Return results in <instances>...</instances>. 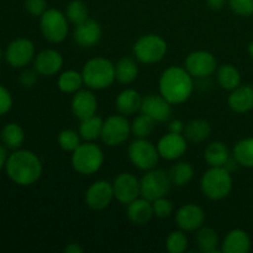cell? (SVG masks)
<instances>
[{
  "mask_svg": "<svg viewBox=\"0 0 253 253\" xmlns=\"http://www.w3.org/2000/svg\"><path fill=\"white\" fill-rule=\"evenodd\" d=\"M158 88L163 98L172 105H178L189 100L194 90V82L184 67L170 66L161 74Z\"/></svg>",
  "mask_w": 253,
  "mask_h": 253,
  "instance_id": "cell-1",
  "label": "cell"
},
{
  "mask_svg": "<svg viewBox=\"0 0 253 253\" xmlns=\"http://www.w3.org/2000/svg\"><path fill=\"white\" fill-rule=\"evenodd\" d=\"M6 174L19 185H32L41 178L42 163L36 153L29 150H15L7 157Z\"/></svg>",
  "mask_w": 253,
  "mask_h": 253,
  "instance_id": "cell-2",
  "label": "cell"
},
{
  "mask_svg": "<svg viewBox=\"0 0 253 253\" xmlns=\"http://www.w3.org/2000/svg\"><path fill=\"white\" fill-rule=\"evenodd\" d=\"M84 84L91 90H104L116 81L115 64L104 57L91 58L84 64L83 71Z\"/></svg>",
  "mask_w": 253,
  "mask_h": 253,
  "instance_id": "cell-3",
  "label": "cell"
},
{
  "mask_svg": "<svg viewBox=\"0 0 253 253\" xmlns=\"http://www.w3.org/2000/svg\"><path fill=\"white\" fill-rule=\"evenodd\" d=\"M232 175L225 167H210L200 179V189L210 200H221L231 193Z\"/></svg>",
  "mask_w": 253,
  "mask_h": 253,
  "instance_id": "cell-4",
  "label": "cell"
},
{
  "mask_svg": "<svg viewBox=\"0 0 253 253\" xmlns=\"http://www.w3.org/2000/svg\"><path fill=\"white\" fill-rule=\"evenodd\" d=\"M104 152L96 143H81L74 152H72V166L77 173L82 175H90L100 170L104 165Z\"/></svg>",
  "mask_w": 253,
  "mask_h": 253,
  "instance_id": "cell-5",
  "label": "cell"
},
{
  "mask_svg": "<svg viewBox=\"0 0 253 253\" xmlns=\"http://www.w3.org/2000/svg\"><path fill=\"white\" fill-rule=\"evenodd\" d=\"M168 46L162 36L147 34L141 36L133 43L132 52L135 58L143 64H155L162 61L167 54Z\"/></svg>",
  "mask_w": 253,
  "mask_h": 253,
  "instance_id": "cell-6",
  "label": "cell"
},
{
  "mask_svg": "<svg viewBox=\"0 0 253 253\" xmlns=\"http://www.w3.org/2000/svg\"><path fill=\"white\" fill-rule=\"evenodd\" d=\"M69 21L66 14L61 10L49 7L40 16L41 32L47 41L52 43H61L68 36Z\"/></svg>",
  "mask_w": 253,
  "mask_h": 253,
  "instance_id": "cell-7",
  "label": "cell"
},
{
  "mask_svg": "<svg viewBox=\"0 0 253 253\" xmlns=\"http://www.w3.org/2000/svg\"><path fill=\"white\" fill-rule=\"evenodd\" d=\"M128 158L136 168L141 170H150L156 168L160 161L157 146L147 138H136L128 146Z\"/></svg>",
  "mask_w": 253,
  "mask_h": 253,
  "instance_id": "cell-8",
  "label": "cell"
},
{
  "mask_svg": "<svg viewBox=\"0 0 253 253\" xmlns=\"http://www.w3.org/2000/svg\"><path fill=\"white\" fill-rule=\"evenodd\" d=\"M131 133V124L125 115H111L103 123L100 140L109 147H118L126 142Z\"/></svg>",
  "mask_w": 253,
  "mask_h": 253,
  "instance_id": "cell-9",
  "label": "cell"
},
{
  "mask_svg": "<svg viewBox=\"0 0 253 253\" xmlns=\"http://www.w3.org/2000/svg\"><path fill=\"white\" fill-rule=\"evenodd\" d=\"M140 182L141 197L146 198L150 202H153L161 197H166L172 185L168 173L158 168L146 170V174Z\"/></svg>",
  "mask_w": 253,
  "mask_h": 253,
  "instance_id": "cell-10",
  "label": "cell"
},
{
  "mask_svg": "<svg viewBox=\"0 0 253 253\" xmlns=\"http://www.w3.org/2000/svg\"><path fill=\"white\" fill-rule=\"evenodd\" d=\"M184 68L193 78L205 79L216 72L217 62L211 52L198 49L188 54L184 61Z\"/></svg>",
  "mask_w": 253,
  "mask_h": 253,
  "instance_id": "cell-11",
  "label": "cell"
},
{
  "mask_svg": "<svg viewBox=\"0 0 253 253\" xmlns=\"http://www.w3.org/2000/svg\"><path fill=\"white\" fill-rule=\"evenodd\" d=\"M36 56L35 44L31 40L19 37L7 44L5 49V61L14 68H22L34 61Z\"/></svg>",
  "mask_w": 253,
  "mask_h": 253,
  "instance_id": "cell-12",
  "label": "cell"
},
{
  "mask_svg": "<svg viewBox=\"0 0 253 253\" xmlns=\"http://www.w3.org/2000/svg\"><path fill=\"white\" fill-rule=\"evenodd\" d=\"M114 198L121 204H130L141 197V182L132 173L123 172L115 177L113 182Z\"/></svg>",
  "mask_w": 253,
  "mask_h": 253,
  "instance_id": "cell-13",
  "label": "cell"
},
{
  "mask_svg": "<svg viewBox=\"0 0 253 253\" xmlns=\"http://www.w3.org/2000/svg\"><path fill=\"white\" fill-rule=\"evenodd\" d=\"M85 204L93 210H104L110 205L111 200L114 199L113 183L105 179L95 180L90 187L86 189Z\"/></svg>",
  "mask_w": 253,
  "mask_h": 253,
  "instance_id": "cell-14",
  "label": "cell"
},
{
  "mask_svg": "<svg viewBox=\"0 0 253 253\" xmlns=\"http://www.w3.org/2000/svg\"><path fill=\"white\" fill-rule=\"evenodd\" d=\"M188 148V141L183 133L168 132L160 138L157 150L160 157L166 161H177L184 156Z\"/></svg>",
  "mask_w": 253,
  "mask_h": 253,
  "instance_id": "cell-15",
  "label": "cell"
},
{
  "mask_svg": "<svg viewBox=\"0 0 253 253\" xmlns=\"http://www.w3.org/2000/svg\"><path fill=\"white\" fill-rule=\"evenodd\" d=\"M205 211L197 204L182 205L175 212V224L180 230L185 232L197 231L204 225Z\"/></svg>",
  "mask_w": 253,
  "mask_h": 253,
  "instance_id": "cell-16",
  "label": "cell"
},
{
  "mask_svg": "<svg viewBox=\"0 0 253 253\" xmlns=\"http://www.w3.org/2000/svg\"><path fill=\"white\" fill-rule=\"evenodd\" d=\"M141 113L146 114L152 118L156 123H166L172 116V104L163 98L162 95L157 94H150V95L142 98L141 104Z\"/></svg>",
  "mask_w": 253,
  "mask_h": 253,
  "instance_id": "cell-17",
  "label": "cell"
},
{
  "mask_svg": "<svg viewBox=\"0 0 253 253\" xmlns=\"http://www.w3.org/2000/svg\"><path fill=\"white\" fill-rule=\"evenodd\" d=\"M103 36V30L96 20L89 17L82 24L77 25L73 32V39L76 43L82 48H91L96 46Z\"/></svg>",
  "mask_w": 253,
  "mask_h": 253,
  "instance_id": "cell-18",
  "label": "cell"
},
{
  "mask_svg": "<svg viewBox=\"0 0 253 253\" xmlns=\"http://www.w3.org/2000/svg\"><path fill=\"white\" fill-rule=\"evenodd\" d=\"M63 67V57L57 49H43L34 58V68L40 76H56Z\"/></svg>",
  "mask_w": 253,
  "mask_h": 253,
  "instance_id": "cell-19",
  "label": "cell"
},
{
  "mask_svg": "<svg viewBox=\"0 0 253 253\" xmlns=\"http://www.w3.org/2000/svg\"><path fill=\"white\" fill-rule=\"evenodd\" d=\"M71 108L74 116L79 120H83L95 115L98 110V100L91 89H81L73 94Z\"/></svg>",
  "mask_w": 253,
  "mask_h": 253,
  "instance_id": "cell-20",
  "label": "cell"
},
{
  "mask_svg": "<svg viewBox=\"0 0 253 253\" xmlns=\"http://www.w3.org/2000/svg\"><path fill=\"white\" fill-rule=\"evenodd\" d=\"M227 104L235 113L245 114L253 110V86L239 85L230 91Z\"/></svg>",
  "mask_w": 253,
  "mask_h": 253,
  "instance_id": "cell-21",
  "label": "cell"
},
{
  "mask_svg": "<svg viewBox=\"0 0 253 253\" xmlns=\"http://www.w3.org/2000/svg\"><path fill=\"white\" fill-rule=\"evenodd\" d=\"M220 250L222 253H247L251 250V239L244 230L234 229L224 237Z\"/></svg>",
  "mask_w": 253,
  "mask_h": 253,
  "instance_id": "cell-22",
  "label": "cell"
},
{
  "mask_svg": "<svg viewBox=\"0 0 253 253\" xmlns=\"http://www.w3.org/2000/svg\"><path fill=\"white\" fill-rule=\"evenodd\" d=\"M127 214L128 220L132 222L133 225H145L155 216L152 209V202L143 197H138L130 204H127Z\"/></svg>",
  "mask_w": 253,
  "mask_h": 253,
  "instance_id": "cell-23",
  "label": "cell"
},
{
  "mask_svg": "<svg viewBox=\"0 0 253 253\" xmlns=\"http://www.w3.org/2000/svg\"><path fill=\"white\" fill-rule=\"evenodd\" d=\"M141 104H142V96L135 89H124L120 91L115 100L116 109L121 115L130 116L141 110Z\"/></svg>",
  "mask_w": 253,
  "mask_h": 253,
  "instance_id": "cell-24",
  "label": "cell"
},
{
  "mask_svg": "<svg viewBox=\"0 0 253 253\" xmlns=\"http://www.w3.org/2000/svg\"><path fill=\"white\" fill-rule=\"evenodd\" d=\"M231 157L229 147L221 141L209 143L204 150V160L210 167H224Z\"/></svg>",
  "mask_w": 253,
  "mask_h": 253,
  "instance_id": "cell-25",
  "label": "cell"
},
{
  "mask_svg": "<svg viewBox=\"0 0 253 253\" xmlns=\"http://www.w3.org/2000/svg\"><path fill=\"white\" fill-rule=\"evenodd\" d=\"M210 133H211V126L209 121L204 119H194L185 125L183 135L185 136L188 142L202 143L209 138Z\"/></svg>",
  "mask_w": 253,
  "mask_h": 253,
  "instance_id": "cell-26",
  "label": "cell"
},
{
  "mask_svg": "<svg viewBox=\"0 0 253 253\" xmlns=\"http://www.w3.org/2000/svg\"><path fill=\"white\" fill-rule=\"evenodd\" d=\"M195 241H197L198 247L200 252L203 253H217L221 252V250L217 249L219 246V235L216 230L212 227L204 226L203 225L199 230H197L195 235Z\"/></svg>",
  "mask_w": 253,
  "mask_h": 253,
  "instance_id": "cell-27",
  "label": "cell"
},
{
  "mask_svg": "<svg viewBox=\"0 0 253 253\" xmlns=\"http://www.w3.org/2000/svg\"><path fill=\"white\" fill-rule=\"evenodd\" d=\"M216 79L219 85L225 90H234L241 85V73L232 64H222L216 69Z\"/></svg>",
  "mask_w": 253,
  "mask_h": 253,
  "instance_id": "cell-28",
  "label": "cell"
},
{
  "mask_svg": "<svg viewBox=\"0 0 253 253\" xmlns=\"http://www.w3.org/2000/svg\"><path fill=\"white\" fill-rule=\"evenodd\" d=\"M116 81L121 84H131L138 76V66L131 57H123L115 63Z\"/></svg>",
  "mask_w": 253,
  "mask_h": 253,
  "instance_id": "cell-29",
  "label": "cell"
},
{
  "mask_svg": "<svg viewBox=\"0 0 253 253\" xmlns=\"http://www.w3.org/2000/svg\"><path fill=\"white\" fill-rule=\"evenodd\" d=\"M194 167L189 162H177L170 167L168 175L172 185L175 187H185L189 184L194 178Z\"/></svg>",
  "mask_w": 253,
  "mask_h": 253,
  "instance_id": "cell-30",
  "label": "cell"
},
{
  "mask_svg": "<svg viewBox=\"0 0 253 253\" xmlns=\"http://www.w3.org/2000/svg\"><path fill=\"white\" fill-rule=\"evenodd\" d=\"M84 81L82 72L74 71V69H68L59 74L57 85L62 93L66 94H74L78 90H81L83 86Z\"/></svg>",
  "mask_w": 253,
  "mask_h": 253,
  "instance_id": "cell-31",
  "label": "cell"
},
{
  "mask_svg": "<svg viewBox=\"0 0 253 253\" xmlns=\"http://www.w3.org/2000/svg\"><path fill=\"white\" fill-rule=\"evenodd\" d=\"M1 137L2 143L5 147L10 148V150H19L25 141V132L22 130L21 126L16 123H9L4 126L1 130Z\"/></svg>",
  "mask_w": 253,
  "mask_h": 253,
  "instance_id": "cell-32",
  "label": "cell"
},
{
  "mask_svg": "<svg viewBox=\"0 0 253 253\" xmlns=\"http://www.w3.org/2000/svg\"><path fill=\"white\" fill-rule=\"evenodd\" d=\"M103 119L96 115L81 120L78 132L81 135L82 140L88 141V142H94L95 140L100 138L101 130H103Z\"/></svg>",
  "mask_w": 253,
  "mask_h": 253,
  "instance_id": "cell-33",
  "label": "cell"
},
{
  "mask_svg": "<svg viewBox=\"0 0 253 253\" xmlns=\"http://www.w3.org/2000/svg\"><path fill=\"white\" fill-rule=\"evenodd\" d=\"M232 157L237 161L240 167L253 168V137L240 140L234 146Z\"/></svg>",
  "mask_w": 253,
  "mask_h": 253,
  "instance_id": "cell-34",
  "label": "cell"
},
{
  "mask_svg": "<svg viewBox=\"0 0 253 253\" xmlns=\"http://www.w3.org/2000/svg\"><path fill=\"white\" fill-rule=\"evenodd\" d=\"M156 127V121L146 114L141 113L131 123V133L136 138H147L152 135Z\"/></svg>",
  "mask_w": 253,
  "mask_h": 253,
  "instance_id": "cell-35",
  "label": "cell"
},
{
  "mask_svg": "<svg viewBox=\"0 0 253 253\" xmlns=\"http://www.w3.org/2000/svg\"><path fill=\"white\" fill-rule=\"evenodd\" d=\"M64 14H66L68 21L73 24L74 26H77V25L82 24L89 19L88 5L83 0H72L67 5Z\"/></svg>",
  "mask_w": 253,
  "mask_h": 253,
  "instance_id": "cell-36",
  "label": "cell"
},
{
  "mask_svg": "<svg viewBox=\"0 0 253 253\" xmlns=\"http://www.w3.org/2000/svg\"><path fill=\"white\" fill-rule=\"evenodd\" d=\"M188 237L183 230H174L166 240V249L169 253H183L188 250Z\"/></svg>",
  "mask_w": 253,
  "mask_h": 253,
  "instance_id": "cell-37",
  "label": "cell"
},
{
  "mask_svg": "<svg viewBox=\"0 0 253 253\" xmlns=\"http://www.w3.org/2000/svg\"><path fill=\"white\" fill-rule=\"evenodd\" d=\"M58 145L66 152H74L77 148L81 145V135L77 131L72 130V128H66V130H62L58 133Z\"/></svg>",
  "mask_w": 253,
  "mask_h": 253,
  "instance_id": "cell-38",
  "label": "cell"
},
{
  "mask_svg": "<svg viewBox=\"0 0 253 253\" xmlns=\"http://www.w3.org/2000/svg\"><path fill=\"white\" fill-rule=\"evenodd\" d=\"M152 209L155 216L160 217V219H166L169 217L173 214V203L166 197H161L158 199L152 202Z\"/></svg>",
  "mask_w": 253,
  "mask_h": 253,
  "instance_id": "cell-39",
  "label": "cell"
},
{
  "mask_svg": "<svg viewBox=\"0 0 253 253\" xmlns=\"http://www.w3.org/2000/svg\"><path fill=\"white\" fill-rule=\"evenodd\" d=\"M230 9L239 16H252L253 0H227Z\"/></svg>",
  "mask_w": 253,
  "mask_h": 253,
  "instance_id": "cell-40",
  "label": "cell"
},
{
  "mask_svg": "<svg viewBox=\"0 0 253 253\" xmlns=\"http://www.w3.org/2000/svg\"><path fill=\"white\" fill-rule=\"evenodd\" d=\"M25 9L32 16H41L48 7L46 0H25Z\"/></svg>",
  "mask_w": 253,
  "mask_h": 253,
  "instance_id": "cell-41",
  "label": "cell"
},
{
  "mask_svg": "<svg viewBox=\"0 0 253 253\" xmlns=\"http://www.w3.org/2000/svg\"><path fill=\"white\" fill-rule=\"evenodd\" d=\"M11 106H12L11 94L9 93V90H7L6 88L0 85V116L9 113Z\"/></svg>",
  "mask_w": 253,
  "mask_h": 253,
  "instance_id": "cell-42",
  "label": "cell"
},
{
  "mask_svg": "<svg viewBox=\"0 0 253 253\" xmlns=\"http://www.w3.org/2000/svg\"><path fill=\"white\" fill-rule=\"evenodd\" d=\"M37 73L36 71H31V69H26L22 72L19 77V82L24 88H32L35 84L37 83Z\"/></svg>",
  "mask_w": 253,
  "mask_h": 253,
  "instance_id": "cell-43",
  "label": "cell"
},
{
  "mask_svg": "<svg viewBox=\"0 0 253 253\" xmlns=\"http://www.w3.org/2000/svg\"><path fill=\"white\" fill-rule=\"evenodd\" d=\"M168 128H169V132L183 133L184 132L185 124L182 120H172L168 124Z\"/></svg>",
  "mask_w": 253,
  "mask_h": 253,
  "instance_id": "cell-44",
  "label": "cell"
},
{
  "mask_svg": "<svg viewBox=\"0 0 253 253\" xmlns=\"http://www.w3.org/2000/svg\"><path fill=\"white\" fill-rule=\"evenodd\" d=\"M227 0H207L208 6L211 10H221L226 5Z\"/></svg>",
  "mask_w": 253,
  "mask_h": 253,
  "instance_id": "cell-45",
  "label": "cell"
},
{
  "mask_svg": "<svg viewBox=\"0 0 253 253\" xmlns=\"http://www.w3.org/2000/svg\"><path fill=\"white\" fill-rule=\"evenodd\" d=\"M64 252L66 253H83L84 249L79 244H76V242H72L68 246L64 247Z\"/></svg>",
  "mask_w": 253,
  "mask_h": 253,
  "instance_id": "cell-46",
  "label": "cell"
},
{
  "mask_svg": "<svg viewBox=\"0 0 253 253\" xmlns=\"http://www.w3.org/2000/svg\"><path fill=\"white\" fill-rule=\"evenodd\" d=\"M7 161V153H6V148L4 146L0 145V170L5 167Z\"/></svg>",
  "mask_w": 253,
  "mask_h": 253,
  "instance_id": "cell-47",
  "label": "cell"
},
{
  "mask_svg": "<svg viewBox=\"0 0 253 253\" xmlns=\"http://www.w3.org/2000/svg\"><path fill=\"white\" fill-rule=\"evenodd\" d=\"M247 51H249V54H250V56H251L252 58H253V41H252V42H250L249 48H247Z\"/></svg>",
  "mask_w": 253,
  "mask_h": 253,
  "instance_id": "cell-48",
  "label": "cell"
},
{
  "mask_svg": "<svg viewBox=\"0 0 253 253\" xmlns=\"http://www.w3.org/2000/svg\"><path fill=\"white\" fill-rule=\"evenodd\" d=\"M1 57H2V49L0 48V58H1Z\"/></svg>",
  "mask_w": 253,
  "mask_h": 253,
  "instance_id": "cell-49",
  "label": "cell"
}]
</instances>
